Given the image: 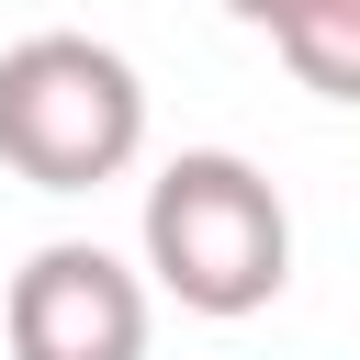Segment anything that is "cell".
Instances as JSON below:
<instances>
[{
    "mask_svg": "<svg viewBox=\"0 0 360 360\" xmlns=\"http://www.w3.org/2000/svg\"><path fill=\"white\" fill-rule=\"evenodd\" d=\"M135 248H146V281L214 326L281 304V281H292V214H281L270 169H248L236 146H180L146 180Z\"/></svg>",
    "mask_w": 360,
    "mask_h": 360,
    "instance_id": "1",
    "label": "cell"
},
{
    "mask_svg": "<svg viewBox=\"0 0 360 360\" xmlns=\"http://www.w3.org/2000/svg\"><path fill=\"white\" fill-rule=\"evenodd\" d=\"M146 158V79L101 34L0 45V169L34 191H101Z\"/></svg>",
    "mask_w": 360,
    "mask_h": 360,
    "instance_id": "2",
    "label": "cell"
},
{
    "mask_svg": "<svg viewBox=\"0 0 360 360\" xmlns=\"http://www.w3.org/2000/svg\"><path fill=\"white\" fill-rule=\"evenodd\" d=\"M11 360H146V270H124L101 236H56L0 292Z\"/></svg>",
    "mask_w": 360,
    "mask_h": 360,
    "instance_id": "3",
    "label": "cell"
},
{
    "mask_svg": "<svg viewBox=\"0 0 360 360\" xmlns=\"http://www.w3.org/2000/svg\"><path fill=\"white\" fill-rule=\"evenodd\" d=\"M270 45H281V68L315 101H360V0H304Z\"/></svg>",
    "mask_w": 360,
    "mask_h": 360,
    "instance_id": "4",
    "label": "cell"
},
{
    "mask_svg": "<svg viewBox=\"0 0 360 360\" xmlns=\"http://www.w3.org/2000/svg\"><path fill=\"white\" fill-rule=\"evenodd\" d=\"M225 11H236V22H259V34H281V22L304 11V0H225Z\"/></svg>",
    "mask_w": 360,
    "mask_h": 360,
    "instance_id": "5",
    "label": "cell"
}]
</instances>
